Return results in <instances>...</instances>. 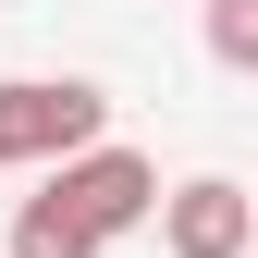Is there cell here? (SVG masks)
<instances>
[{"instance_id": "obj_1", "label": "cell", "mask_w": 258, "mask_h": 258, "mask_svg": "<svg viewBox=\"0 0 258 258\" xmlns=\"http://www.w3.org/2000/svg\"><path fill=\"white\" fill-rule=\"evenodd\" d=\"M111 136V99L86 74H25V86H0V148L13 160H74V148H99Z\"/></svg>"}, {"instance_id": "obj_2", "label": "cell", "mask_w": 258, "mask_h": 258, "mask_svg": "<svg viewBox=\"0 0 258 258\" xmlns=\"http://www.w3.org/2000/svg\"><path fill=\"white\" fill-rule=\"evenodd\" d=\"M49 197H61V209L86 221V234L111 246V234H136V221L160 209V172H148L136 148H111V136H99V148H74V160H49Z\"/></svg>"}, {"instance_id": "obj_3", "label": "cell", "mask_w": 258, "mask_h": 258, "mask_svg": "<svg viewBox=\"0 0 258 258\" xmlns=\"http://www.w3.org/2000/svg\"><path fill=\"white\" fill-rule=\"evenodd\" d=\"M160 246H172V258H246V246H258L246 184H221V172L172 184V197H160Z\"/></svg>"}, {"instance_id": "obj_4", "label": "cell", "mask_w": 258, "mask_h": 258, "mask_svg": "<svg viewBox=\"0 0 258 258\" xmlns=\"http://www.w3.org/2000/svg\"><path fill=\"white\" fill-rule=\"evenodd\" d=\"M13 258H99V234H86L61 197H25V221H13Z\"/></svg>"}, {"instance_id": "obj_5", "label": "cell", "mask_w": 258, "mask_h": 258, "mask_svg": "<svg viewBox=\"0 0 258 258\" xmlns=\"http://www.w3.org/2000/svg\"><path fill=\"white\" fill-rule=\"evenodd\" d=\"M209 61L258 74V0H209Z\"/></svg>"}, {"instance_id": "obj_6", "label": "cell", "mask_w": 258, "mask_h": 258, "mask_svg": "<svg viewBox=\"0 0 258 258\" xmlns=\"http://www.w3.org/2000/svg\"><path fill=\"white\" fill-rule=\"evenodd\" d=\"M0 172H13V148H0Z\"/></svg>"}, {"instance_id": "obj_7", "label": "cell", "mask_w": 258, "mask_h": 258, "mask_svg": "<svg viewBox=\"0 0 258 258\" xmlns=\"http://www.w3.org/2000/svg\"><path fill=\"white\" fill-rule=\"evenodd\" d=\"M0 258H13V246H0Z\"/></svg>"}, {"instance_id": "obj_8", "label": "cell", "mask_w": 258, "mask_h": 258, "mask_svg": "<svg viewBox=\"0 0 258 258\" xmlns=\"http://www.w3.org/2000/svg\"><path fill=\"white\" fill-rule=\"evenodd\" d=\"M246 258H258V246H246Z\"/></svg>"}]
</instances>
